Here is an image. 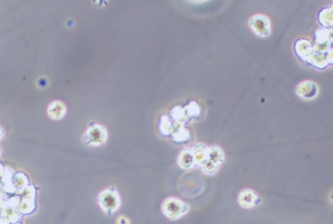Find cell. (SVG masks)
Masks as SVG:
<instances>
[{
    "label": "cell",
    "mask_w": 333,
    "mask_h": 224,
    "mask_svg": "<svg viewBox=\"0 0 333 224\" xmlns=\"http://www.w3.org/2000/svg\"><path fill=\"white\" fill-rule=\"evenodd\" d=\"M190 205L176 197H166L161 205V211L163 216L172 221L183 218L190 211Z\"/></svg>",
    "instance_id": "cell-1"
},
{
    "label": "cell",
    "mask_w": 333,
    "mask_h": 224,
    "mask_svg": "<svg viewBox=\"0 0 333 224\" xmlns=\"http://www.w3.org/2000/svg\"><path fill=\"white\" fill-rule=\"evenodd\" d=\"M97 202L104 213L110 215L115 213L119 209L122 200L118 191L111 186L99 193Z\"/></svg>",
    "instance_id": "cell-2"
},
{
    "label": "cell",
    "mask_w": 333,
    "mask_h": 224,
    "mask_svg": "<svg viewBox=\"0 0 333 224\" xmlns=\"http://www.w3.org/2000/svg\"><path fill=\"white\" fill-rule=\"evenodd\" d=\"M107 136V132L103 126L95 125L91 126L86 133V140L89 145L99 146L105 142Z\"/></svg>",
    "instance_id": "cell-3"
},
{
    "label": "cell",
    "mask_w": 333,
    "mask_h": 224,
    "mask_svg": "<svg viewBox=\"0 0 333 224\" xmlns=\"http://www.w3.org/2000/svg\"><path fill=\"white\" fill-rule=\"evenodd\" d=\"M237 203L241 208L251 209L259 205L260 198L253 190L245 189L239 193Z\"/></svg>",
    "instance_id": "cell-4"
},
{
    "label": "cell",
    "mask_w": 333,
    "mask_h": 224,
    "mask_svg": "<svg viewBox=\"0 0 333 224\" xmlns=\"http://www.w3.org/2000/svg\"><path fill=\"white\" fill-rule=\"evenodd\" d=\"M178 164L184 170H189L194 167V160L192 152L189 150H184L179 155L178 158Z\"/></svg>",
    "instance_id": "cell-5"
},
{
    "label": "cell",
    "mask_w": 333,
    "mask_h": 224,
    "mask_svg": "<svg viewBox=\"0 0 333 224\" xmlns=\"http://www.w3.org/2000/svg\"><path fill=\"white\" fill-rule=\"evenodd\" d=\"M115 224H132V221L126 215L121 214L115 219Z\"/></svg>",
    "instance_id": "cell-6"
}]
</instances>
